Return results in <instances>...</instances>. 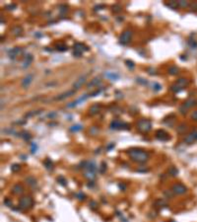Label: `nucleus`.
<instances>
[{
  "label": "nucleus",
  "mask_w": 197,
  "mask_h": 222,
  "mask_svg": "<svg viewBox=\"0 0 197 222\" xmlns=\"http://www.w3.org/2000/svg\"><path fill=\"white\" fill-rule=\"evenodd\" d=\"M126 153L132 161L141 163V164L147 162L150 157L149 153L145 151L144 149H141V148H130V149L126 151Z\"/></svg>",
  "instance_id": "nucleus-1"
},
{
  "label": "nucleus",
  "mask_w": 197,
  "mask_h": 222,
  "mask_svg": "<svg viewBox=\"0 0 197 222\" xmlns=\"http://www.w3.org/2000/svg\"><path fill=\"white\" fill-rule=\"evenodd\" d=\"M137 128H138L139 131L145 133V132H148V131L151 130V128H152V123H151V121H150L149 119H147V118H141V119H139L138 122H137Z\"/></svg>",
  "instance_id": "nucleus-2"
},
{
  "label": "nucleus",
  "mask_w": 197,
  "mask_h": 222,
  "mask_svg": "<svg viewBox=\"0 0 197 222\" xmlns=\"http://www.w3.org/2000/svg\"><path fill=\"white\" fill-rule=\"evenodd\" d=\"M110 129H114V130H121V129H129L130 125L126 122H122L118 119H113L110 124H109Z\"/></svg>",
  "instance_id": "nucleus-3"
},
{
  "label": "nucleus",
  "mask_w": 197,
  "mask_h": 222,
  "mask_svg": "<svg viewBox=\"0 0 197 222\" xmlns=\"http://www.w3.org/2000/svg\"><path fill=\"white\" fill-rule=\"evenodd\" d=\"M34 204V200L31 196H23L20 198V201H19V207L20 209H28V208H31Z\"/></svg>",
  "instance_id": "nucleus-4"
},
{
  "label": "nucleus",
  "mask_w": 197,
  "mask_h": 222,
  "mask_svg": "<svg viewBox=\"0 0 197 222\" xmlns=\"http://www.w3.org/2000/svg\"><path fill=\"white\" fill-rule=\"evenodd\" d=\"M131 38H132V32L130 30H126L121 34L119 38V43L122 44H127L131 41Z\"/></svg>",
  "instance_id": "nucleus-5"
},
{
  "label": "nucleus",
  "mask_w": 197,
  "mask_h": 222,
  "mask_svg": "<svg viewBox=\"0 0 197 222\" xmlns=\"http://www.w3.org/2000/svg\"><path fill=\"white\" fill-rule=\"evenodd\" d=\"M186 191H187L186 187L182 184H174L171 188V192L175 194H183L186 192Z\"/></svg>",
  "instance_id": "nucleus-6"
},
{
  "label": "nucleus",
  "mask_w": 197,
  "mask_h": 222,
  "mask_svg": "<svg viewBox=\"0 0 197 222\" xmlns=\"http://www.w3.org/2000/svg\"><path fill=\"white\" fill-rule=\"evenodd\" d=\"M75 93H76V91H75L74 89H71V90H68V91H65V92H63V93H61V94H59V95H57V96L54 98V100H56V101H62V100H65V99H67V98L73 96Z\"/></svg>",
  "instance_id": "nucleus-7"
},
{
  "label": "nucleus",
  "mask_w": 197,
  "mask_h": 222,
  "mask_svg": "<svg viewBox=\"0 0 197 222\" xmlns=\"http://www.w3.org/2000/svg\"><path fill=\"white\" fill-rule=\"evenodd\" d=\"M156 138L158 140H160V141H168V140H170L171 137H170L169 133L166 130L159 129V130L156 131Z\"/></svg>",
  "instance_id": "nucleus-8"
},
{
  "label": "nucleus",
  "mask_w": 197,
  "mask_h": 222,
  "mask_svg": "<svg viewBox=\"0 0 197 222\" xmlns=\"http://www.w3.org/2000/svg\"><path fill=\"white\" fill-rule=\"evenodd\" d=\"M86 75H84V76H81V77H79L74 83H73V85H72V88L75 90V91H77V90H79V89H81V87L86 83Z\"/></svg>",
  "instance_id": "nucleus-9"
},
{
  "label": "nucleus",
  "mask_w": 197,
  "mask_h": 222,
  "mask_svg": "<svg viewBox=\"0 0 197 222\" xmlns=\"http://www.w3.org/2000/svg\"><path fill=\"white\" fill-rule=\"evenodd\" d=\"M184 141L187 144H192L195 141H197V131H192L189 134H187L184 138Z\"/></svg>",
  "instance_id": "nucleus-10"
},
{
  "label": "nucleus",
  "mask_w": 197,
  "mask_h": 222,
  "mask_svg": "<svg viewBox=\"0 0 197 222\" xmlns=\"http://www.w3.org/2000/svg\"><path fill=\"white\" fill-rule=\"evenodd\" d=\"M73 48H74V51H78V52H81V53H83L84 51H88L89 50V47L86 44H82V43H76V44H74Z\"/></svg>",
  "instance_id": "nucleus-11"
},
{
  "label": "nucleus",
  "mask_w": 197,
  "mask_h": 222,
  "mask_svg": "<svg viewBox=\"0 0 197 222\" xmlns=\"http://www.w3.org/2000/svg\"><path fill=\"white\" fill-rule=\"evenodd\" d=\"M33 59H34V57H33V55H32L31 53L26 54V55H25V57H24L23 63H22V67H23V68H27V67H29V66L31 65V63H32Z\"/></svg>",
  "instance_id": "nucleus-12"
},
{
  "label": "nucleus",
  "mask_w": 197,
  "mask_h": 222,
  "mask_svg": "<svg viewBox=\"0 0 197 222\" xmlns=\"http://www.w3.org/2000/svg\"><path fill=\"white\" fill-rule=\"evenodd\" d=\"M32 81H33V75L32 74H28V75L25 76L22 80V86L24 88H28L30 86V84L32 83Z\"/></svg>",
  "instance_id": "nucleus-13"
},
{
  "label": "nucleus",
  "mask_w": 197,
  "mask_h": 222,
  "mask_svg": "<svg viewBox=\"0 0 197 222\" xmlns=\"http://www.w3.org/2000/svg\"><path fill=\"white\" fill-rule=\"evenodd\" d=\"M22 51H23V50H22L21 47H14V48H12V49L9 51V56H10V58L15 59L17 55H19V54L22 53Z\"/></svg>",
  "instance_id": "nucleus-14"
},
{
  "label": "nucleus",
  "mask_w": 197,
  "mask_h": 222,
  "mask_svg": "<svg viewBox=\"0 0 197 222\" xmlns=\"http://www.w3.org/2000/svg\"><path fill=\"white\" fill-rule=\"evenodd\" d=\"M85 169L88 171V172H93V173H96L97 171V165L94 161H87V164H86V167Z\"/></svg>",
  "instance_id": "nucleus-15"
},
{
  "label": "nucleus",
  "mask_w": 197,
  "mask_h": 222,
  "mask_svg": "<svg viewBox=\"0 0 197 222\" xmlns=\"http://www.w3.org/2000/svg\"><path fill=\"white\" fill-rule=\"evenodd\" d=\"M105 76L106 78L110 79V80H118L119 77H120V75H119L118 73H116V72H111V71H106V72L105 73Z\"/></svg>",
  "instance_id": "nucleus-16"
},
{
  "label": "nucleus",
  "mask_w": 197,
  "mask_h": 222,
  "mask_svg": "<svg viewBox=\"0 0 197 222\" xmlns=\"http://www.w3.org/2000/svg\"><path fill=\"white\" fill-rule=\"evenodd\" d=\"M100 110H101V106H100L99 104H94V105L90 108L89 113H90L91 116H95V115H97V114L100 112Z\"/></svg>",
  "instance_id": "nucleus-17"
},
{
  "label": "nucleus",
  "mask_w": 197,
  "mask_h": 222,
  "mask_svg": "<svg viewBox=\"0 0 197 222\" xmlns=\"http://www.w3.org/2000/svg\"><path fill=\"white\" fill-rule=\"evenodd\" d=\"M23 192H24V188H23V186L20 185V184L15 185V186L13 187V189H12V192H13L14 194H21V193H23Z\"/></svg>",
  "instance_id": "nucleus-18"
},
{
  "label": "nucleus",
  "mask_w": 197,
  "mask_h": 222,
  "mask_svg": "<svg viewBox=\"0 0 197 222\" xmlns=\"http://www.w3.org/2000/svg\"><path fill=\"white\" fill-rule=\"evenodd\" d=\"M25 182L26 184H28L30 187H35L37 185V179L34 177V176H29L25 179Z\"/></svg>",
  "instance_id": "nucleus-19"
},
{
  "label": "nucleus",
  "mask_w": 197,
  "mask_h": 222,
  "mask_svg": "<svg viewBox=\"0 0 197 222\" xmlns=\"http://www.w3.org/2000/svg\"><path fill=\"white\" fill-rule=\"evenodd\" d=\"M19 136H20L21 138H23L24 140H26V141H29V140H31V138H32L31 133H30V132H28L27 130H23V131H21V132L19 133Z\"/></svg>",
  "instance_id": "nucleus-20"
},
{
  "label": "nucleus",
  "mask_w": 197,
  "mask_h": 222,
  "mask_svg": "<svg viewBox=\"0 0 197 222\" xmlns=\"http://www.w3.org/2000/svg\"><path fill=\"white\" fill-rule=\"evenodd\" d=\"M100 83H101V78H100V77H95L93 80H91L90 83L87 84V88H92V87H94V86L99 85Z\"/></svg>",
  "instance_id": "nucleus-21"
},
{
  "label": "nucleus",
  "mask_w": 197,
  "mask_h": 222,
  "mask_svg": "<svg viewBox=\"0 0 197 222\" xmlns=\"http://www.w3.org/2000/svg\"><path fill=\"white\" fill-rule=\"evenodd\" d=\"M43 165L45 166V168H46L48 171H51V170L53 169V163H52V161H51L49 158H46V159L44 160Z\"/></svg>",
  "instance_id": "nucleus-22"
},
{
  "label": "nucleus",
  "mask_w": 197,
  "mask_h": 222,
  "mask_svg": "<svg viewBox=\"0 0 197 222\" xmlns=\"http://www.w3.org/2000/svg\"><path fill=\"white\" fill-rule=\"evenodd\" d=\"M176 84H177L179 87H181V88L183 89L185 86H187V85H188V81H187L186 79H184V78H179V79H177Z\"/></svg>",
  "instance_id": "nucleus-23"
},
{
  "label": "nucleus",
  "mask_w": 197,
  "mask_h": 222,
  "mask_svg": "<svg viewBox=\"0 0 197 222\" xmlns=\"http://www.w3.org/2000/svg\"><path fill=\"white\" fill-rule=\"evenodd\" d=\"M166 6H168L169 8H171L172 10H175L178 7V3H177V1H170V2L166 3Z\"/></svg>",
  "instance_id": "nucleus-24"
},
{
  "label": "nucleus",
  "mask_w": 197,
  "mask_h": 222,
  "mask_svg": "<svg viewBox=\"0 0 197 222\" xmlns=\"http://www.w3.org/2000/svg\"><path fill=\"white\" fill-rule=\"evenodd\" d=\"M69 129H70V131H72V132H78V131H80V130L83 129V126H82L81 124H74V125H72Z\"/></svg>",
  "instance_id": "nucleus-25"
},
{
  "label": "nucleus",
  "mask_w": 197,
  "mask_h": 222,
  "mask_svg": "<svg viewBox=\"0 0 197 222\" xmlns=\"http://www.w3.org/2000/svg\"><path fill=\"white\" fill-rule=\"evenodd\" d=\"M56 49H57L58 51L63 52V51H66V50L68 49V46H67L66 44H59L56 45Z\"/></svg>",
  "instance_id": "nucleus-26"
},
{
  "label": "nucleus",
  "mask_w": 197,
  "mask_h": 222,
  "mask_svg": "<svg viewBox=\"0 0 197 222\" xmlns=\"http://www.w3.org/2000/svg\"><path fill=\"white\" fill-rule=\"evenodd\" d=\"M40 113H41L40 110H39V111H32V112L27 113V114L25 115V118H32V117H34V116H37V115H39V114H40Z\"/></svg>",
  "instance_id": "nucleus-27"
},
{
  "label": "nucleus",
  "mask_w": 197,
  "mask_h": 222,
  "mask_svg": "<svg viewBox=\"0 0 197 222\" xmlns=\"http://www.w3.org/2000/svg\"><path fill=\"white\" fill-rule=\"evenodd\" d=\"M169 174H170L171 176H172V177H176V176L178 175V170H177L175 167H171V168L169 169Z\"/></svg>",
  "instance_id": "nucleus-28"
},
{
  "label": "nucleus",
  "mask_w": 197,
  "mask_h": 222,
  "mask_svg": "<svg viewBox=\"0 0 197 222\" xmlns=\"http://www.w3.org/2000/svg\"><path fill=\"white\" fill-rule=\"evenodd\" d=\"M12 32H13V34L15 36H20L22 34V28L20 26H16V27H14L12 29Z\"/></svg>",
  "instance_id": "nucleus-29"
},
{
  "label": "nucleus",
  "mask_w": 197,
  "mask_h": 222,
  "mask_svg": "<svg viewBox=\"0 0 197 222\" xmlns=\"http://www.w3.org/2000/svg\"><path fill=\"white\" fill-rule=\"evenodd\" d=\"M177 73H178V68L176 66H171L169 68V74H171V75H176Z\"/></svg>",
  "instance_id": "nucleus-30"
},
{
  "label": "nucleus",
  "mask_w": 197,
  "mask_h": 222,
  "mask_svg": "<svg viewBox=\"0 0 197 222\" xmlns=\"http://www.w3.org/2000/svg\"><path fill=\"white\" fill-rule=\"evenodd\" d=\"M171 90L172 92H174V93H178V92H180V91L182 90V88L179 87V86L175 83V84H173V85L171 86Z\"/></svg>",
  "instance_id": "nucleus-31"
},
{
  "label": "nucleus",
  "mask_w": 197,
  "mask_h": 222,
  "mask_svg": "<svg viewBox=\"0 0 197 222\" xmlns=\"http://www.w3.org/2000/svg\"><path fill=\"white\" fill-rule=\"evenodd\" d=\"M155 205H156V206L161 207V206H165V205H167V202H166L164 199H162V198H158V199L155 201Z\"/></svg>",
  "instance_id": "nucleus-32"
},
{
  "label": "nucleus",
  "mask_w": 197,
  "mask_h": 222,
  "mask_svg": "<svg viewBox=\"0 0 197 222\" xmlns=\"http://www.w3.org/2000/svg\"><path fill=\"white\" fill-rule=\"evenodd\" d=\"M125 64H126V66H127L129 69H131V70H133V69H134V67H135L134 62H133L132 60H129V59L125 60Z\"/></svg>",
  "instance_id": "nucleus-33"
},
{
  "label": "nucleus",
  "mask_w": 197,
  "mask_h": 222,
  "mask_svg": "<svg viewBox=\"0 0 197 222\" xmlns=\"http://www.w3.org/2000/svg\"><path fill=\"white\" fill-rule=\"evenodd\" d=\"M95 174H96V173H93V172H88V171H87V172L85 173V175H84V176H85V178H87V179H89V180L91 181V180H94V179H95V177H96V175H95Z\"/></svg>",
  "instance_id": "nucleus-34"
},
{
  "label": "nucleus",
  "mask_w": 197,
  "mask_h": 222,
  "mask_svg": "<svg viewBox=\"0 0 197 222\" xmlns=\"http://www.w3.org/2000/svg\"><path fill=\"white\" fill-rule=\"evenodd\" d=\"M57 182H58L61 186H63V187H65V186L67 185V184H66V183H67V181L65 180V178H64V177H62V176H60V177H58V178H57Z\"/></svg>",
  "instance_id": "nucleus-35"
},
{
  "label": "nucleus",
  "mask_w": 197,
  "mask_h": 222,
  "mask_svg": "<svg viewBox=\"0 0 197 222\" xmlns=\"http://www.w3.org/2000/svg\"><path fill=\"white\" fill-rule=\"evenodd\" d=\"M105 170H106V164H105V162H102L101 166L99 167V172L101 174H104L105 172Z\"/></svg>",
  "instance_id": "nucleus-36"
},
{
  "label": "nucleus",
  "mask_w": 197,
  "mask_h": 222,
  "mask_svg": "<svg viewBox=\"0 0 197 222\" xmlns=\"http://www.w3.org/2000/svg\"><path fill=\"white\" fill-rule=\"evenodd\" d=\"M121 9H122V7H121V5H120V4H115V5H113V6H112V11H113L114 13H118V12H120V11H121Z\"/></svg>",
  "instance_id": "nucleus-37"
},
{
  "label": "nucleus",
  "mask_w": 197,
  "mask_h": 222,
  "mask_svg": "<svg viewBox=\"0 0 197 222\" xmlns=\"http://www.w3.org/2000/svg\"><path fill=\"white\" fill-rule=\"evenodd\" d=\"M20 169H21V166H20L19 164H13V165L11 166V171H12L13 173H16V172L20 171Z\"/></svg>",
  "instance_id": "nucleus-38"
},
{
  "label": "nucleus",
  "mask_w": 197,
  "mask_h": 222,
  "mask_svg": "<svg viewBox=\"0 0 197 222\" xmlns=\"http://www.w3.org/2000/svg\"><path fill=\"white\" fill-rule=\"evenodd\" d=\"M193 103H194V101L190 99V100H187V101H186V102H185V103L183 104V106H184V107H185L186 109H188V108H190V107H192V106L194 105Z\"/></svg>",
  "instance_id": "nucleus-39"
},
{
  "label": "nucleus",
  "mask_w": 197,
  "mask_h": 222,
  "mask_svg": "<svg viewBox=\"0 0 197 222\" xmlns=\"http://www.w3.org/2000/svg\"><path fill=\"white\" fill-rule=\"evenodd\" d=\"M136 81H137V83L142 84V85H147V84H148V81H147L146 79H144V78H141V77L136 78Z\"/></svg>",
  "instance_id": "nucleus-40"
},
{
  "label": "nucleus",
  "mask_w": 197,
  "mask_h": 222,
  "mask_svg": "<svg viewBox=\"0 0 197 222\" xmlns=\"http://www.w3.org/2000/svg\"><path fill=\"white\" fill-rule=\"evenodd\" d=\"M150 169L149 168H146V167H139L136 169V172L138 173H146V172H149Z\"/></svg>",
  "instance_id": "nucleus-41"
},
{
  "label": "nucleus",
  "mask_w": 197,
  "mask_h": 222,
  "mask_svg": "<svg viewBox=\"0 0 197 222\" xmlns=\"http://www.w3.org/2000/svg\"><path fill=\"white\" fill-rule=\"evenodd\" d=\"M185 129H186V125H185V124H180V125L177 127V132L182 133L183 131H185Z\"/></svg>",
  "instance_id": "nucleus-42"
},
{
  "label": "nucleus",
  "mask_w": 197,
  "mask_h": 222,
  "mask_svg": "<svg viewBox=\"0 0 197 222\" xmlns=\"http://www.w3.org/2000/svg\"><path fill=\"white\" fill-rule=\"evenodd\" d=\"M76 196H77V198H78L79 200H84V199H85V197H86V195H85L83 192H78V193L76 194Z\"/></svg>",
  "instance_id": "nucleus-43"
},
{
  "label": "nucleus",
  "mask_w": 197,
  "mask_h": 222,
  "mask_svg": "<svg viewBox=\"0 0 197 222\" xmlns=\"http://www.w3.org/2000/svg\"><path fill=\"white\" fill-rule=\"evenodd\" d=\"M177 3H178V6L182 7V8H185L188 6V3L186 1H177Z\"/></svg>",
  "instance_id": "nucleus-44"
},
{
  "label": "nucleus",
  "mask_w": 197,
  "mask_h": 222,
  "mask_svg": "<svg viewBox=\"0 0 197 222\" xmlns=\"http://www.w3.org/2000/svg\"><path fill=\"white\" fill-rule=\"evenodd\" d=\"M102 92H103V89H98L97 91H95L94 93L91 94V97H97V96H99Z\"/></svg>",
  "instance_id": "nucleus-45"
},
{
  "label": "nucleus",
  "mask_w": 197,
  "mask_h": 222,
  "mask_svg": "<svg viewBox=\"0 0 197 222\" xmlns=\"http://www.w3.org/2000/svg\"><path fill=\"white\" fill-rule=\"evenodd\" d=\"M59 9H60V12L62 14H64L65 12H67V6L66 5H60L59 6Z\"/></svg>",
  "instance_id": "nucleus-46"
},
{
  "label": "nucleus",
  "mask_w": 197,
  "mask_h": 222,
  "mask_svg": "<svg viewBox=\"0 0 197 222\" xmlns=\"http://www.w3.org/2000/svg\"><path fill=\"white\" fill-rule=\"evenodd\" d=\"M161 88H162V86H161L159 83H154V84H153V89H154L155 91H160Z\"/></svg>",
  "instance_id": "nucleus-47"
},
{
  "label": "nucleus",
  "mask_w": 197,
  "mask_h": 222,
  "mask_svg": "<svg viewBox=\"0 0 197 222\" xmlns=\"http://www.w3.org/2000/svg\"><path fill=\"white\" fill-rule=\"evenodd\" d=\"M4 204L7 205V206H9V207H12V206H13V203H12V201H11L9 198H6V199L4 200Z\"/></svg>",
  "instance_id": "nucleus-48"
},
{
  "label": "nucleus",
  "mask_w": 197,
  "mask_h": 222,
  "mask_svg": "<svg viewBox=\"0 0 197 222\" xmlns=\"http://www.w3.org/2000/svg\"><path fill=\"white\" fill-rule=\"evenodd\" d=\"M78 104H77V101H74V102H71V103H69L68 105H67V108H74V107H76Z\"/></svg>",
  "instance_id": "nucleus-49"
},
{
  "label": "nucleus",
  "mask_w": 197,
  "mask_h": 222,
  "mask_svg": "<svg viewBox=\"0 0 197 222\" xmlns=\"http://www.w3.org/2000/svg\"><path fill=\"white\" fill-rule=\"evenodd\" d=\"M97 206H98V204H97L96 201H91V202H90V207H91L92 209H96Z\"/></svg>",
  "instance_id": "nucleus-50"
},
{
  "label": "nucleus",
  "mask_w": 197,
  "mask_h": 222,
  "mask_svg": "<svg viewBox=\"0 0 197 222\" xmlns=\"http://www.w3.org/2000/svg\"><path fill=\"white\" fill-rule=\"evenodd\" d=\"M31 145H32V153L34 154V153L37 151V148H38V147H37V144H36V143H34V142H33Z\"/></svg>",
  "instance_id": "nucleus-51"
},
{
  "label": "nucleus",
  "mask_w": 197,
  "mask_h": 222,
  "mask_svg": "<svg viewBox=\"0 0 197 222\" xmlns=\"http://www.w3.org/2000/svg\"><path fill=\"white\" fill-rule=\"evenodd\" d=\"M105 6L104 4H101V5H97L95 6V11H98V10H102V8H105Z\"/></svg>",
  "instance_id": "nucleus-52"
},
{
  "label": "nucleus",
  "mask_w": 197,
  "mask_h": 222,
  "mask_svg": "<svg viewBox=\"0 0 197 222\" xmlns=\"http://www.w3.org/2000/svg\"><path fill=\"white\" fill-rule=\"evenodd\" d=\"M13 8H16V5L15 4H10V5H7L6 6V9H8V10H13Z\"/></svg>",
  "instance_id": "nucleus-53"
},
{
  "label": "nucleus",
  "mask_w": 197,
  "mask_h": 222,
  "mask_svg": "<svg viewBox=\"0 0 197 222\" xmlns=\"http://www.w3.org/2000/svg\"><path fill=\"white\" fill-rule=\"evenodd\" d=\"M191 118H192L194 120H197V111H195V112H193V113H192Z\"/></svg>",
  "instance_id": "nucleus-54"
},
{
  "label": "nucleus",
  "mask_w": 197,
  "mask_h": 222,
  "mask_svg": "<svg viewBox=\"0 0 197 222\" xmlns=\"http://www.w3.org/2000/svg\"><path fill=\"white\" fill-rule=\"evenodd\" d=\"M189 44L192 46V47H197V44L195 42H192V41H189Z\"/></svg>",
  "instance_id": "nucleus-55"
},
{
  "label": "nucleus",
  "mask_w": 197,
  "mask_h": 222,
  "mask_svg": "<svg viewBox=\"0 0 197 222\" xmlns=\"http://www.w3.org/2000/svg\"><path fill=\"white\" fill-rule=\"evenodd\" d=\"M81 52H78V51H73V55L74 56H77V57H79V56H81Z\"/></svg>",
  "instance_id": "nucleus-56"
},
{
  "label": "nucleus",
  "mask_w": 197,
  "mask_h": 222,
  "mask_svg": "<svg viewBox=\"0 0 197 222\" xmlns=\"http://www.w3.org/2000/svg\"><path fill=\"white\" fill-rule=\"evenodd\" d=\"M119 188H120L122 191H124V190L126 189V186H125L124 184H119Z\"/></svg>",
  "instance_id": "nucleus-57"
},
{
  "label": "nucleus",
  "mask_w": 197,
  "mask_h": 222,
  "mask_svg": "<svg viewBox=\"0 0 197 222\" xmlns=\"http://www.w3.org/2000/svg\"><path fill=\"white\" fill-rule=\"evenodd\" d=\"M55 116H56V114H55V113H52V114L50 113V114H48V118H53Z\"/></svg>",
  "instance_id": "nucleus-58"
},
{
  "label": "nucleus",
  "mask_w": 197,
  "mask_h": 222,
  "mask_svg": "<svg viewBox=\"0 0 197 222\" xmlns=\"http://www.w3.org/2000/svg\"><path fill=\"white\" fill-rule=\"evenodd\" d=\"M112 147H114V143H111L110 145H108V146H107V150H110Z\"/></svg>",
  "instance_id": "nucleus-59"
}]
</instances>
